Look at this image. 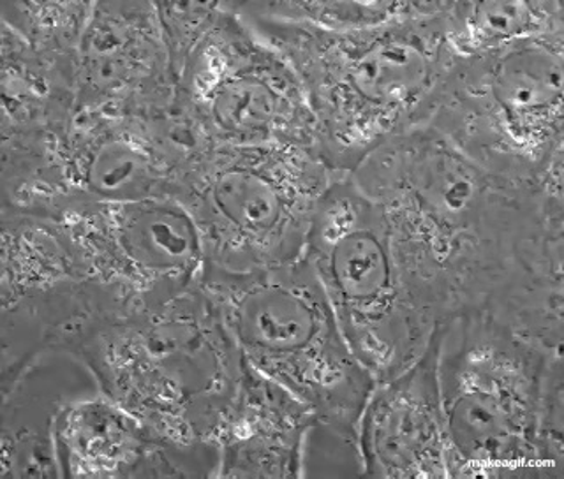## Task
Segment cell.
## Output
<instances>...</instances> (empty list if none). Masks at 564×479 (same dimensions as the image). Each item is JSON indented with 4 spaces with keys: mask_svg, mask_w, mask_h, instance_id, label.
Segmentation results:
<instances>
[{
    "mask_svg": "<svg viewBox=\"0 0 564 479\" xmlns=\"http://www.w3.org/2000/svg\"><path fill=\"white\" fill-rule=\"evenodd\" d=\"M434 346L449 478H563V349L487 313L441 323Z\"/></svg>",
    "mask_w": 564,
    "mask_h": 479,
    "instance_id": "cell-2",
    "label": "cell"
},
{
    "mask_svg": "<svg viewBox=\"0 0 564 479\" xmlns=\"http://www.w3.org/2000/svg\"><path fill=\"white\" fill-rule=\"evenodd\" d=\"M2 26V138L55 132L76 117V69L44 57Z\"/></svg>",
    "mask_w": 564,
    "mask_h": 479,
    "instance_id": "cell-17",
    "label": "cell"
},
{
    "mask_svg": "<svg viewBox=\"0 0 564 479\" xmlns=\"http://www.w3.org/2000/svg\"><path fill=\"white\" fill-rule=\"evenodd\" d=\"M94 2L2 0L0 25L20 35L44 57L75 67Z\"/></svg>",
    "mask_w": 564,
    "mask_h": 479,
    "instance_id": "cell-20",
    "label": "cell"
},
{
    "mask_svg": "<svg viewBox=\"0 0 564 479\" xmlns=\"http://www.w3.org/2000/svg\"><path fill=\"white\" fill-rule=\"evenodd\" d=\"M349 175L383 211L411 295L434 328L487 313L563 349V172L540 185L502 181L419 126Z\"/></svg>",
    "mask_w": 564,
    "mask_h": 479,
    "instance_id": "cell-1",
    "label": "cell"
},
{
    "mask_svg": "<svg viewBox=\"0 0 564 479\" xmlns=\"http://www.w3.org/2000/svg\"><path fill=\"white\" fill-rule=\"evenodd\" d=\"M0 393L43 358L73 357L111 322L66 228L53 217L0 210Z\"/></svg>",
    "mask_w": 564,
    "mask_h": 479,
    "instance_id": "cell-11",
    "label": "cell"
},
{
    "mask_svg": "<svg viewBox=\"0 0 564 479\" xmlns=\"http://www.w3.org/2000/svg\"><path fill=\"white\" fill-rule=\"evenodd\" d=\"M304 258L376 384L427 351L436 328L411 295L383 211L349 173L335 178L317 208Z\"/></svg>",
    "mask_w": 564,
    "mask_h": 479,
    "instance_id": "cell-10",
    "label": "cell"
},
{
    "mask_svg": "<svg viewBox=\"0 0 564 479\" xmlns=\"http://www.w3.org/2000/svg\"><path fill=\"white\" fill-rule=\"evenodd\" d=\"M50 436L61 478H217L216 449L161 439L99 390L62 402Z\"/></svg>",
    "mask_w": 564,
    "mask_h": 479,
    "instance_id": "cell-14",
    "label": "cell"
},
{
    "mask_svg": "<svg viewBox=\"0 0 564 479\" xmlns=\"http://www.w3.org/2000/svg\"><path fill=\"white\" fill-rule=\"evenodd\" d=\"M76 113H164L175 76L158 2H94L76 61Z\"/></svg>",
    "mask_w": 564,
    "mask_h": 479,
    "instance_id": "cell-13",
    "label": "cell"
},
{
    "mask_svg": "<svg viewBox=\"0 0 564 479\" xmlns=\"http://www.w3.org/2000/svg\"><path fill=\"white\" fill-rule=\"evenodd\" d=\"M70 358L102 395L187 449H216L214 437L247 369L202 286L150 313L99 326Z\"/></svg>",
    "mask_w": 564,
    "mask_h": 479,
    "instance_id": "cell-4",
    "label": "cell"
},
{
    "mask_svg": "<svg viewBox=\"0 0 564 479\" xmlns=\"http://www.w3.org/2000/svg\"><path fill=\"white\" fill-rule=\"evenodd\" d=\"M316 428L307 404L247 366L214 437L217 478H302Z\"/></svg>",
    "mask_w": 564,
    "mask_h": 479,
    "instance_id": "cell-16",
    "label": "cell"
},
{
    "mask_svg": "<svg viewBox=\"0 0 564 479\" xmlns=\"http://www.w3.org/2000/svg\"><path fill=\"white\" fill-rule=\"evenodd\" d=\"M445 37L455 58L480 57L511 44L564 31L563 0H448Z\"/></svg>",
    "mask_w": 564,
    "mask_h": 479,
    "instance_id": "cell-18",
    "label": "cell"
},
{
    "mask_svg": "<svg viewBox=\"0 0 564 479\" xmlns=\"http://www.w3.org/2000/svg\"><path fill=\"white\" fill-rule=\"evenodd\" d=\"M357 455L360 475L449 478L434 337L410 369L370 392L358 422Z\"/></svg>",
    "mask_w": 564,
    "mask_h": 479,
    "instance_id": "cell-15",
    "label": "cell"
},
{
    "mask_svg": "<svg viewBox=\"0 0 564 479\" xmlns=\"http://www.w3.org/2000/svg\"><path fill=\"white\" fill-rule=\"evenodd\" d=\"M202 287L247 366L307 404L317 431L357 455L375 379L349 348L307 260L243 275L205 269Z\"/></svg>",
    "mask_w": 564,
    "mask_h": 479,
    "instance_id": "cell-5",
    "label": "cell"
},
{
    "mask_svg": "<svg viewBox=\"0 0 564 479\" xmlns=\"http://www.w3.org/2000/svg\"><path fill=\"white\" fill-rule=\"evenodd\" d=\"M337 172L305 146H203L182 181L208 270L261 272L304 258Z\"/></svg>",
    "mask_w": 564,
    "mask_h": 479,
    "instance_id": "cell-9",
    "label": "cell"
},
{
    "mask_svg": "<svg viewBox=\"0 0 564 479\" xmlns=\"http://www.w3.org/2000/svg\"><path fill=\"white\" fill-rule=\"evenodd\" d=\"M207 145L176 108L82 111L62 131L0 140V210L61 217L90 203L176 199Z\"/></svg>",
    "mask_w": 564,
    "mask_h": 479,
    "instance_id": "cell-7",
    "label": "cell"
},
{
    "mask_svg": "<svg viewBox=\"0 0 564 479\" xmlns=\"http://www.w3.org/2000/svg\"><path fill=\"white\" fill-rule=\"evenodd\" d=\"M446 6L448 0L436 13L351 32L238 14L295 70L322 154L337 172L351 173L370 152L425 120L454 62L443 25Z\"/></svg>",
    "mask_w": 564,
    "mask_h": 479,
    "instance_id": "cell-3",
    "label": "cell"
},
{
    "mask_svg": "<svg viewBox=\"0 0 564 479\" xmlns=\"http://www.w3.org/2000/svg\"><path fill=\"white\" fill-rule=\"evenodd\" d=\"M422 126L502 181L563 172L564 31L454 57Z\"/></svg>",
    "mask_w": 564,
    "mask_h": 479,
    "instance_id": "cell-8",
    "label": "cell"
},
{
    "mask_svg": "<svg viewBox=\"0 0 564 479\" xmlns=\"http://www.w3.org/2000/svg\"><path fill=\"white\" fill-rule=\"evenodd\" d=\"M445 0H247L234 2L237 11L273 22L311 26L317 31L351 32L404 22L436 13Z\"/></svg>",
    "mask_w": 564,
    "mask_h": 479,
    "instance_id": "cell-19",
    "label": "cell"
},
{
    "mask_svg": "<svg viewBox=\"0 0 564 479\" xmlns=\"http://www.w3.org/2000/svg\"><path fill=\"white\" fill-rule=\"evenodd\" d=\"M158 11L176 111L205 143L322 152L295 70L231 2H158Z\"/></svg>",
    "mask_w": 564,
    "mask_h": 479,
    "instance_id": "cell-6",
    "label": "cell"
},
{
    "mask_svg": "<svg viewBox=\"0 0 564 479\" xmlns=\"http://www.w3.org/2000/svg\"><path fill=\"white\" fill-rule=\"evenodd\" d=\"M53 219L66 228L111 322L150 313L202 286V237L176 199L90 203Z\"/></svg>",
    "mask_w": 564,
    "mask_h": 479,
    "instance_id": "cell-12",
    "label": "cell"
}]
</instances>
